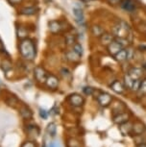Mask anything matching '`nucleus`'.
Instances as JSON below:
<instances>
[{
	"label": "nucleus",
	"mask_w": 146,
	"mask_h": 147,
	"mask_svg": "<svg viewBox=\"0 0 146 147\" xmlns=\"http://www.w3.org/2000/svg\"><path fill=\"white\" fill-rule=\"evenodd\" d=\"M137 147H146V144L145 143H140V144H139Z\"/></svg>",
	"instance_id": "obj_39"
},
{
	"label": "nucleus",
	"mask_w": 146,
	"mask_h": 147,
	"mask_svg": "<svg viewBox=\"0 0 146 147\" xmlns=\"http://www.w3.org/2000/svg\"><path fill=\"white\" fill-rule=\"evenodd\" d=\"M20 147H38L37 144H36L35 141L33 140H26L21 144Z\"/></svg>",
	"instance_id": "obj_27"
},
{
	"label": "nucleus",
	"mask_w": 146,
	"mask_h": 147,
	"mask_svg": "<svg viewBox=\"0 0 146 147\" xmlns=\"http://www.w3.org/2000/svg\"><path fill=\"white\" fill-rule=\"evenodd\" d=\"M124 81H125V85L126 87L129 88H132V86H133V82H134V79L132 78V77L129 75H126L124 77Z\"/></svg>",
	"instance_id": "obj_26"
},
{
	"label": "nucleus",
	"mask_w": 146,
	"mask_h": 147,
	"mask_svg": "<svg viewBox=\"0 0 146 147\" xmlns=\"http://www.w3.org/2000/svg\"><path fill=\"white\" fill-rule=\"evenodd\" d=\"M5 101H6V104L8 105V106H10V107H12V108H16L19 105L18 99L16 98L15 95L8 96Z\"/></svg>",
	"instance_id": "obj_15"
},
{
	"label": "nucleus",
	"mask_w": 146,
	"mask_h": 147,
	"mask_svg": "<svg viewBox=\"0 0 146 147\" xmlns=\"http://www.w3.org/2000/svg\"><path fill=\"white\" fill-rule=\"evenodd\" d=\"M140 82L139 80H134V82H133V86H132V90H136L137 91L139 90V88L140 87Z\"/></svg>",
	"instance_id": "obj_29"
},
{
	"label": "nucleus",
	"mask_w": 146,
	"mask_h": 147,
	"mask_svg": "<svg viewBox=\"0 0 146 147\" xmlns=\"http://www.w3.org/2000/svg\"><path fill=\"white\" fill-rule=\"evenodd\" d=\"M133 55H134L133 49H131V48L127 49V60H132V59H133Z\"/></svg>",
	"instance_id": "obj_35"
},
{
	"label": "nucleus",
	"mask_w": 146,
	"mask_h": 147,
	"mask_svg": "<svg viewBox=\"0 0 146 147\" xmlns=\"http://www.w3.org/2000/svg\"><path fill=\"white\" fill-rule=\"evenodd\" d=\"M12 67H13L12 62H11L9 59H4L1 62V68L4 72H8L12 69Z\"/></svg>",
	"instance_id": "obj_18"
},
{
	"label": "nucleus",
	"mask_w": 146,
	"mask_h": 147,
	"mask_svg": "<svg viewBox=\"0 0 146 147\" xmlns=\"http://www.w3.org/2000/svg\"><path fill=\"white\" fill-rule=\"evenodd\" d=\"M143 70L140 67H133L129 71V75H130L134 80H139L140 77L142 76Z\"/></svg>",
	"instance_id": "obj_11"
},
{
	"label": "nucleus",
	"mask_w": 146,
	"mask_h": 147,
	"mask_svg": "<svg viewBox=\"0 0 146 147\" xmlns=\"http://www.w3.org/2000/svg\"><path fill=\"white\" fill-rule=\"evenodd\" d=\"M83 91H84V93L87 94V95H92L93 93V88L90 87H86L83 88Z\"/></svg>",
	"instance_id": "obj_32"
},
{
	"label": "nucleus",
	"mask_w": 146,
	"mask_h": 147,
	"mask_svg": "<svg viewBox=\"0 0 146 147\" xmlns=\"http://www.w3.org/2000/svg\"><path fill=\"white\" fill-rule=\"evenodd\" d=\"M0 94H1V90H0Z\"/></svg>",
	"instance_id": "obj_42"
},
{
	"label": "nucleus",
	"mask_w": 146,
	"mask_h": 147,
	"mask_svg": "<svg viewBox=\"0 0 146 147\" xmlns=\"http://www.w3.org/2000/svg\"><path fill=\"white\" fill-rule=\"evenodd\" d=\"M121 0H107V2H108L109 4L111 5H116V4H119Z\"/></svg>",
	"instance_id": "obj_36"
},
{
	"label": "nucleus",
	"mask_w": 146,
	"mask_h": 147,
	"mask_svg": "<svg viewBox=\"0 0 146 147\" xmlns=\"http://www.w3.org/2000/svg\"><path fill=\"white\" fill-rule=\"evenodd\" d=\"M137 91H139L141 94H146V79L140 83V87Z\"/></svg>",
	"instance_id": "obj_28"
},
{
	"label": "nucleus",
	"mask_w": 146,
	"mask_h": 147,
	"mask_svg": "<svg viewBox=\"0 0 146 147\" xmlns=\"http://www.w3.org/2000/svg\"><path fill=\"white\" fill-rule=\"evenodd\" d=\"M8 2H9L11 5H13V6H16V5L21 4L22 0H8Z\"/></svg>",
	"instance_id": "obj_34"
},
{
	"label": "nucleus",
	"mask_w": 146,
	"mask_h": 147,
	"mask_svg": "<svg viewBox=\"0 0 146 147\" xmlns=\"http://www.w3.org/2000/svg\"><path fill=\"white\" fill-rule=\"evenodd\" d=\"M132 130H133L134 133L137 136H139V135H142L143 133L146 131V127L144 124L141 123V122H137V123L133 126Z\"/></svg>",
	"instance_id": "obj_13"
},
{
	"label": "nucleus",
	"mask_w": 146,
	"mask_h": 147,
	"mask_svg": "<svg viewBox=\"0 0 146 147\" xmlns=\"http://www.w3.org/2000/svg\"><path fill=\"white\" fill-rule=\"evenodd\" d=\"M69 102L71 105L75 107H81L83 104H84V98L83 96H81L78 93H74L71 94L69 96Z\"/></svg>",
	"instance_id": "obj_6"
},
{
	"label": "nucleus",
	"mask_w": 146,
	"mask_h": 147,
	"mask_svg": "<svg viewBox=\"0 0 146 147\" xmlns=\"http://www.w3.org/2000/svg\"><path fill=\"white\" fill-rule=\"evenodd\" d=\"M73 13L74 16H75L76 22L79 24V25H85V16L83 11L80 9V8H74L73 9Z\"/></svg>",
	"instance_id": "obj_8"
},
{
	"label": "nucleus",
	"mask_w": 146,
	"mask_h": 147,
	"mask_svg": "<svg viewBox=\"0 0 146 147\" xmlns=\"http://www.w3.org/2000/svg\"><path fill=\"white\" fill-rule=\"evenodd\" d=\"M65 41H67V43L68 44V45H73L74 43V38H73V36H71V35H68L67 38H65Z\"/></svg>",
	"instance_id": "obj_30"
},
{
	"label": "nucleus",
	"mask_w": 146,
	"mask_h": 147,
	"mask_svg": "<svg viewBox=\"0 0 146 147\" xmlns=\"http://www.w3.org/2000/svg\"><path fill=\"white\" fill-rule=\"evenodd\" d=\"M114 58L117 62H124L125 60H127V49L122 48L118 53L114 55Z\"/></svg>",
	"instance_id": "obj_16"
},
{
	"label": "nucleus",
	"mask_w": 146,
	"mask_h": 147,
	"mask_svg": "<svg viewBox=\"0 0 146 147\" xmlns=\"http://www.w3.org/2000/svg\"><path fill=\"white\" fill-rule=\"evenodd\" d=\"M122 48H123V46L121 45L119 42H117L116 40H112V42L108 45L109 53L111 55H114V56L116 53H118V52H119Z\"/></svg>",
	"instance_id": "obj_7"
},
{
	"label": "nucleus",
	"mask_w": 146,
	"mask_h": 147,
	"mask_svg": "<svg viewBox=\"0 0 146 147\" xmlns=\"http://www.w3.org/2000/svg\"><path fill=\"white\" fill-rule=\"evenodd\" d=\"M19 52L26 61H34L36 58V46L30 38H23L19 42Z\"/></svg>",
	"instance_id": "obj_1"
},
{
	"label": "nucleus",
	"mask_w": 146,
	"mask_h": 147,
	"mask_svg": "<svg viewBox=\"0 0 146 147\" xmlns=\"http://www.w3.org/2000/svg\"><path fill=\"white\" fill-rule=\"evenodd\" d=\"M38 9L37 7H25L19 10V13L23 16H33L38 13Z\"/></svg>",
	"instance_id": "obj_12"
},
{
	"label": "nucleus",
	"mask_w": 146,
	"mask_h": 147,
	"mask_svg": "<svg viewBox=\"0 0 146 147\" xmlns=\"http://www.w3.org/2000/svg\"><path fill=\"white\" fill-rule=\"evenodd\" d=\"M4 50V47H3V44H2L1 40H0V52H3Z\"/></svg>",
	"instance_id": "obj_38"
},
{
	"label": "nucleus",
	"mask_w": 146,
	"mask_h": 147,
	"mask_svg": "<svg viewBox=\"0 0 146 147\" xmlns=\"http://www.w3.org/2000/svg\"><path fill=\"white\" fill-rule=\"evenodd\" d=\"M61 73H62V75L65 77V78H67V76H70L71 74H70V71L68 70L67 68H62L61 69Z\"/></svg>",
	"instance_id": "obj_31"
},
{
	"label": "nucleus",
	"mask_w": 146,
	"mask_h": 147,
	"mask_svg": "<svg viewBox=\"0 0 146 147\" xmlns=\"http://www.w3.org/2000/svg\"><path fill=\"white\" fill-rule=\"evenodd\" d=\"M18 111H19V115H21V117H22L24 120H30V119H32L33 112L28 106H26V105H21Z\"/></svg>",
	"instance_id": "obj_4"
},
{
	"label": "nucleus",
	"mask_w": 146,
	"mask_h": 147,
	"mask_svg": "<svg viewBox=\"0 0 146 147\" xmlns=\"http://www.w3.org/2000/svg\"><path fill=\"white\" fill-rule=\"evenodd\" d=\"M128 118H129V115H127V113H119L118 115L114 116V121L117 124H122V123H124V122L127 121Z\"/></svg>",
	"instance_id": "obj_17"
},
{
	"label": "nucleus",
	"mask_w": 146,
	"mask_h": 147,
	"mask_svg": "<svg viewBox=\"0 0 146 147\" xmlns=\"http://www.w3.org/2000/svg\"><path fill=\"white\" fill-rule=\"evenodd\" d=\"M112 88L115 91V92H117V93H122L123 91H124L123 85L121 84L119 81H114V83H112Z\"/></svg>",
	"instance_id": "obj_19"
},
{
	"label": "nucleus",
	"mask_w": 146,
	"mask_h": 147,
	"mask_svg": "<svg viewBox=\"0 0 146 147\" xmlns=\"http://www.w3.org/2000/svg\"><path fill=\"white\" fill-rule=\"evenodd\" d=\"M47 112H46L45 110H42V109H40V116L42 119H46L47 118Z\"/></svg>",
	"instance_id": "obj_33"
},
{
	"label": "nucleus",
	"mask_w": 146,
	"mask_h": 147,
	"mask_svg": "<svg viewBox=\"0 0 146 147\" xmlns=\"http://www.w3.org/2000/svg\"><path fill=\"white\" fill-rule=\"evenodd\" d=\"M120 6L123 10L127 11V12H133L136 8V4H135L134 0H121Z\"/></svg>",
	"instance_id": "obj_10"
},
{
	"label": "nucleus",
	"mask_w": 146,
	"mask_h": 147,
	"mask_svg": "<svg viewBox=\"0 0 146 147\" xmlns=\"http://www.w3.org/2000/svg\"><path fill=\"white\" fill-rule=\"evenodd\" d=\"M42 147H46V145H45V144H43V146Z\"/></svg>",
	"instance_id": "obj_41"
},
{
	"label": "nucleus",
	"mask_w": 146,
	"mask_h": 147,
	"mask_svg": "<svg viewBox=\"0 0 146 147\" xmlns=\"http://www.w3.org/2000/svg\"><path fill=\"white\" fill-rule=\"evenodd\" d=\"M46 131H47L49 136H51V137H55V135H56V133H57L56 124L53 123V122L49 123L48 125H47V128H46Z\"/></svg>",
	"instance_id": "obj_23"
},
{
	"label": "nucleus",
	"mask_w": 146,
	"mask_h": 147,
	"mask_svg": "<svg viewBox=\"0 0 146 147\" xmlns=\"http://www.w3.org/2000/svg\"><path fill=\"white\" fill-rule=\"evenodd\" d=\"M97 101L98 103L101 105V106H108V105L111 104L112 102V96L110 95L109 93H106V92H103L101 94H99L98 97H97Z\"/></svg>",
	"instance_id": "obj_5"
},
{
	"label": "nucleus",
	"mask_w": 146,
	"mask_h": 147,
	"mask_svg": "<svg viewBox=\"0 0 146 147\" xmlns=\"http://www.w3.org/2000/svg\"><path fill=\"white\" fill-rule=\"evenodd\" d=\"M82 1H84V2H87V1H89V0H82Z\"/></svg>",
	"instance_id": "obj_40"
},
{
	"label": "nucleus",
	"mask_w": 146,
	"mask_h": 147,
	"mask_svg": "<svg viewBox=\"0 0 146 147\" xmlns=\"http://www.w3.org/2000/svg\"><path fill=\"white\" fill-rule=\"evenodd\" d=\"M34 76L35 79L37 80V82L40 83V84H44L48 75L42 66H36L34 69Z\"/></svg>",
	"instance_id": "obj_2"
},
{
	"label": "nucleus",
	"mask_w": 146,
	"mask_h": 147,
	"mask_svg": "<svg viewBox=\"0 0 146 147\" xmlns=\"http://www.w3.org/2000/svg\"><path fill=\"white\" fill-rule=\"evenodd\" d=\"M100 38H101L102 44H105V45H109V44L111 43L112 40H112V35L105 34V33H104V34L101 36Z\"/></svg>",
	"instance_id": "obj_21"
},
{
	"label": "nucleus",
	"mask_w": 146,
	"mask_h": 147,
	"mask_svg": "<svg viewBox=\"0 0 146 147\" xmlns=\"http://www.w3.org/2000/svg\"><path fill=\"white\" fill-rule=\"evenodd\" d=\"M16 32H17V37L20 38V40L26 38L27 35H28V32H27L26 28H25V27H23V26H19L17 28V30H16Z\"/></svg>",
	"instance_id": "obj_22"
},
{
	"label": "nucleus",
	"mask_w": 146,
	"mask_h": 147,
	"mask_svg": "<svg viewBox=\"0 0 146 147\" xmlns=\"http://www.w3.org/2000/svg\"><path fill=\"white\" fill-rule=\"evenodd\" d=\"M49 147H61V144L58 142H52V143H50Z\"/></svg>",
	"instance_id": "obj_37"
},
{
	"label": "nucleus",
	"mask_w": 146,
	"mask_h": 147,
	"mask_svg": "<svg viewBox=\"0 0 146 147\" xmlns=\"http://www.w3.org/2000/svg\"><path fill=\"white\" fill-rule=\"evenodd\" d=\"M67 60L70 61V62H78L80 60V56L74 50L68 51L67 53Z\"/></svg>",
	"instance_id": "obj_20"
},
{
	"label": "nucleus",
	"mask_w": 146,
	"mask_h": 147,
	"mask_svg": "<svg viewBox=\"0 0 146 147\" xmlns=\"http://www.w3.org/2000/svg\"><path fill=\"white\" fill-rule=\"evenodd\" d=\"M40 128L35 125V124H26L25 125V133L27 134V136H29V137H32V138H38V136H40Z\"/></svg>",
	"instance_id": "obj_3"
},
{
	"label": "nucleus",
	"mask_w": 146,
	"mask_h": 147,
	"mask_svg": "<svg viewBox=\"0 0 146 147\" xmlns=\"http://www.w3.org/2000/svg\"><path fill=\"white\" fill-rule=\"evenodd\" d=\"M62 29L61 27V24L59 21L57 20H52L49 22V30L53 33V34H56V33H59Z\"/></svg>",
	"instance_id": "obj_14"
},
{
	"label": "nucleus",
	"mask_w": 146,
	"mask_h": 147,
	"mask_svg": "<svg viewBox=\"0 0 146 147\" xmlns=\"http://www.w3.org/2000/svg\"><path fill=\"white\" fill-rule=\"evenodd\" d=\"M45 84L48 87V88L56 90L58 88V86H59V79H58L55 75H48Z\"/></svg>",
	"instance_id": "obj_9"
},
{
	"label": "nucleus",
	"mask_w": 146,
	"mask_h": 147,
	"mask_svg": "<svg viewBox=\"0 0 146 147\" xmlns=\"http://www.w3.org/2000/svg\"><path fill=\"white\" fill-rule=\"evenodd\" d=\"M73 50L75 51L80 57H81L83 55V53H84V48H83V46L80 43H74L73 44Z\"/></svg>",
	"instance_id": "obj_25"
},
{
	"label": "nucleus",
	"mask_w": 146,
	"mask_h": 147,
	"mask_svg": "<svg viewBox=\"0 0 146 147\" xmlns=\"http://www.w3.org/2000/svg\"><path fill=\"white\" fill-rule=\"evenodd\" d=\"M92 33L93 36H95V37H101V36L104 34V30L100 26L94 25L92 28Z\"/></svg>",
	"instance_id": "obj_24"
}]
</instances>
